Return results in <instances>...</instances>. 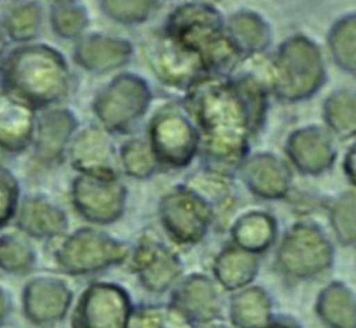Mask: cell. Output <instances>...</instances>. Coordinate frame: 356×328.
Listing matches in <instances>:
<instances>
[{
    "label": "cell",
    "mask_w": 356,
    "mask_h": 328,
    "mask_svg": "<svg viewBox=\"0 0 356 328\" xmlns=\"http://www.w3.org/2000/svg\"><path fill=\"white\" fill-rule=\"evenodd\" d=\"M110 240L95 229H79L61 246L57 261L70 272H88L111 261Z\"/></svg>",
    "instance_id": "obj_4"
},
{
    "label": "cell",
    "mask_w": 356,
    "mask_h": 328,
    "mask_svg": "<svg viewBox=\"0 0 356 328\" xmlns=\"http://www.w3.org/2000/svg\"><path fill=\"white\" fill-rule=\"evenodd\" d=\"M143 97V88L135 78L120 76L97 95L93 110L107 128H122L138 115Z\"/></svg>",
    "instance_id": "obj_2"
},
{
    "label": "cell",
    "mask_w": 356,
    "mask_h": 328,
    "mask_svg": "<svg viewBox=\"0 0 356 328\" xmlns=\"http://www.w3.org/2000/svg\"><path fill=\"white\" fill-rule=\"evenodd\" d=\"M3 50H4V39H3V33L0 31V67L3 64Z\"/></svg>",
    "instance_id": "obj_17"
},
{
    "label": "cell",
    "mask_w": 356,
    "mask_h": 328,
    "mask_svg": "<svg viewBox=\"0 0 356 328\" xmlns=\"http://www.w3.org/2000/svg\"><path fill=\"white\" fill-rule=\"evenodd\" d=\"M4 303H6V299H4V296H3V293H1V290H0V322H1L3 314H4V311H6Z\"/></svg>",
    "instance_id": "obj_16"
},
{
    "label": "cell",
    "mask_w": 356,
    "mask_h": 328,
    "mask_svg": "<svg viewBox=\"0 0 356 328\" xmlns=\"http://www.w3.org/2000/svg\"><path fill=\"white\" fill-rule=\"evenodd\" d=\"M118 186L114 178L81 174L72 185L74 204L90 221H110L121 202V189Z\"/></svg>",
    "instance_id": "obj_3"
},
{
    "label": "cell",
    "mask_w": 356,
    "mask_h": 328,
    "mask_svg": "<svg viewBox=\"0 0 356 328\" xmlns=\"http://www.w3.org/2000/svg\"><path fill=\"white\" fill-rule=\"evenodd\" d=\"M18 225L35 236H54L68 227L64 213L42 197H28L19 208Z\"/></svg>",
    "instance_id": "obj_11"
},
{
    "label": "cell",
    "mask_w": 356,
    "mask_h": 328,
    "mask_svg": "<svg viewBox=\"0 0 356 328\" xmlns=\"http://www.w3.org/2000/svg\"><path fill=\"white\" fill-rule=\"evenodd\" d=\"M54 33L65 39L78 38L88 25V14L83 7L61 3L54 7L50 15Z\"/></svg>",
    "instance_id": "obj_13"
},
{
    "label": "cell",
    "mask_w": 356,
    "mask_h": 328,
    "mask_svg": "<svg viewBox=\"0 0 356 328\" xmlns=\"http://www.w3.org/2000/svg\"><path fill=\"white\" fill-rule=\"evenodd\" d=\"M76 128L74 114L67 108H50L36 121V154L42 163L57 161Z\"/></svg>",
    "instance_id": "obj_7"
},
{
    "label": "cell",
    "mask_w": 356,
    "mask_h": 328,
    "mask_svg": "<svg viewBox=\"0 0 356 328\" xmlns=\"http://www.w3.org/2000/svg\"><path fill=\"white\" fill-rule=\"evenodd\" d=\"M122 311L124 306L115 289L92 285L76 306L74 328H122Z\"/></svg>",
    "instance_id": "obj_5"
},
{
    "label": "cell",
    "mask_w": 356,
    "mask_h": 328,
    "mask_svg": "<svg viewBox=\"0 0 356 328\" xmlns=\"http://www.w3.org/2000/svg\"><path fill=\"white\" fill-rule=\"evenodd\" d=\"M70 157L81 174L114 178L108 139L96 126L86 128L76 135L70 147Z\"/></svg>",
    "instance_id": "obj_8"
},
{
    "label": "cell",
    "mask_w": 356,
    "mask_h": 328,
    "mask_svg": "<svg viewBox=\"0 0 356 328\" xmlns=\"http://www.w3.org/2000/svg\"><path fill=\"white\" fill-rule=\"evenodd\" d=\"M18 202V189L13 178L0 174V227L14 214Z\"/></svg>",
    "instance_id": "obj_15"
},
{
    "label": "cell",
    "mask_w": 356,
    "mask_h": 328,
    "mask_svg": "<svg viewBox=\"0 0 356 328\" xmlns=\"http://www.w3.org/2000/svg\"><path fill=\"white\" fill-rule=\"evenodd\" d=\"M25 310L35 322H49L60 318L68 307L71 293L58 281L36 279L28 285Z\"/></svg>",
    "instance_id": "obj_9"
},
{
    "label": "cell",
    "mask_w": 356,
    "mask_h": 328,
    "mask_svg": "<svg viewBox=\"0 0 356 328\" xmlns=\"http://www.w3.org/2000/svg\"><path fill=\"white\" fill-rule=\"evenodd\" d=\"M33 260L32 250L25 243V240L7 235L0 239V265L13 272L25 271L31 267Z\"/></svg>",
    "instance_id": "obj_14"
},
{
    "label": "cell",
    "mask_w": 356,
    "mask_h": 328,
    "mask_svg": "<svg viewBox=\"0 0 356 328\" xmlns=\"http://www.w3.org/2000/svg\"><path fill=\"white\" fill-rule=\"evenodd\" d=\"M4 95L32 108L50 107L70 90V69L64 57L46 44H24L13 50L0 67Z\"/></svg>",
    "instance_id": "obj_1"
},
{
    "label": "cell",
    "mask_w": 356,
    "mask_h": 328,
    "mask_svg": "<svg viewBox=\"0 0 356 328\" xmlns=\"http://www.w3.org/2000/svg\"><path fill=\"white\" fill-rule=\"evenodd\" d=\"M6 154H7V153L0 149V168H1V165H3V163H4V160H6Z\"/></svg>",
    "instance_id": "obj_18"
},
{
    "label": "cell",
    "mask_w": 356,
    "mask_h": 328,
    "mask_svg": "<svg viewBox=\"0 0 356 328\" xmlns=\"http://www.w3.org/2000/svg\"><path fill=\"white\" fill-rule=\"evenodd\" d=\"M129 56L124 40L92 35L81 40L74 53L75 61L88 71H107L121 65Z\"/></svg>",
    "instance_id": "obj_10"
},
{
    "label": "cell",
    "mask_w": 356,
    "mask_h": 328,
    "mask_svg": "<svg viewBox=\"0 0 356 328\" xmlns=\"http://www.w3.org/2000/svg\"><path fill=\"white\" fill-rule=\"evenodd\" d=\"M36 129L35 108L10 97L0 99V149L18 153L33 140Z\"/></svg>",
    "instance_id": "obj_6"
},
{
    "label": "cell",
    "mask_w": 356,
    "mask_h": 328,
    "mask_svg": "<svg viewBox=\"0 0 356 328\" xmlns=\"http://www.w3.org/2000/svg\"><path fill=\"white\" fill-rule=\"evenodd\" d=\"M42 17L43 10L38 3H26L13 8L7 14L4 19V29L13 40L29 42L38 35Z\"/></svg>",
    "instance_id": "obj_12"
}]
</instances>
